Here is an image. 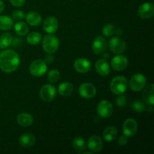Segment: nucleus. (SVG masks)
<instances>
[{
	"label": "nucleus",
	"mask_w": 154,
	"mask_h": 154,
	"mask_svg": "<svg viewBox=\"0 0 154 154\" xmlns=\"http://www.w3.org/2000/svg\"><path fill=\"white\" fill-rule=\"evenodd\" d=\"M20 59L13 50H5L0 53V69L6 73H12L18 69Z\"/></svg>",
	"instance_id": "1"
},
{
	"label": "nucleus",
	"mask_w": 154,
	"mask_h": 154,
	"mask_svg": "<svg viewBox=\"0 0 154 154\" xmlns=\"http://www.w3.org/2000/svg\"><path fill=\"white\" fill-rule=\"evenodd\" d=\"M42 48L47 54H54L60 47L59 38L53 34L45 35L42 39Z\"/></svg>",
	"instance_id": "2"
},
{
	"label": "nucleus",
	"mask_w": 154,
	"mask_h": 154,
	"mask_svg": "<svg viewBox=\"0 0 154 154\" xmlns=\"http://www.w3.org/2000/svg\"><path fill=\"white\" fill-rule=\"evenodd\" d=\"M128 87V81L126 78L122 75L116 76L112 79L110 84L111 92L116 95L123 94L126 92Z\"/></svg>",
	"instance_id": "3"
},
{
	"label": "nucleus",
	"mask_w": 154,
	"mask_h": 154,
	"mask_svg": "<svg viewBox=\"0 0 154 154\" xmlns=\"http://www.w3.org/2000/svg\"><path fill=\"white\" fill-rule=\"evenodd\" d=\"M128 84L132 91L140 92L147 85V78L143 74H135L130 78Z\"/></svg>",
	"instance_id": "4"
},
{
	"label": "nucleus",
	"mask_w": 154,
	"mask_h": 154,
	"mask_svg": "<svg viewBox=\"0 0 154 154\" xmlns=\"http://www.w3.org/2000/svg\"><path fill=\"white\" fill-rule=\"evenodd\" d=\"M48 71V66L45 61L36 60L32 62L29 66V72L34 77H42Z\"/></svg>",
	"instance_id": "5"
},
{
	"label": "nucleus",
	"mask_w": 154,
	"mask_h": 154,
	"mask_svg": "<svg viewBox=\"0 0 154 154\" xmlns=\"http://www.w3.org/2000/svg\"><path fill=\"white\" fill-rule=\"evenodd\" d=\"M39 95L44 102H52L57 96V89L52 84H45L41 88Z\"/></svg>",
	"instance_id": "6"
},
{
	"label": "nucleus",
	"mask_w": 154,
	"mask_h": 154,
	"mask_svg": "<svg viewBox=\"0 0 154 154\" xmlns=\"http://www.w3.org/2000/svg\"><path fill=\"white\" fill-rule=\"evenodd\" d=\"M98 115L102 118H108L111 117L114 111V106L112 103L108 100H102L98 104L97 108Z\"/></svg>",
	"instance_id": "7"
},
{
	"label": "nucleus",
	"mask_w": 154,
	"mask_h": 154,
	"mask_svg": "<svg viewBox=\"0 0 154 154\" xmlns=\"http://www.w3.org/2000/svg\"><path fill=\"white\" fill-rule=\"evenodd\" d=\"M108 46H109L110 51L116 54H123L126 49V42L123 39L120 38V36L114 37L110 39Z\"/></svg>",
	"instance_id": "8"
},
{
	"label": "nucleus",
	"mask_w": 154,
	"mask_h": 154,
	"mask_svg": "<svg viewBox=\"0 0 154 154\" xmlns=\"http://www.w3.org/2000/svg\"><path fill=\"white\" fill-rule=\"evenodd\" d=\"M138 123L133 118H128L123 122L122 130L123 135L127 137H132L138 132Z\"/></svg>",
	"instance_id": "9"
},
{
	"label": "nucleus",
	"mask_w": 154,
	"mask_h": 154,
	"mask_svg": "<svg viewBox=\"0 0 154 154\" xmlns=\"http://www.w3.org/2000/svg\"><path fill=\"white\" fill-rule=\"evenodd\" d=\"M96 92L97 90H96V87L94 84L91 83H84L81 84L78 88L79 95L84 99H92L96 96Z\"/></svg>",
	"instance_id": "10"
},
{
	"label": "nucleus",
	"mask_w": 154,
	"mask_h": 154,
	"mask_svg": "<svg viewBox=\"0 0 154 154\" xmlns=\"http://www.w3.org/2000/svg\"><path fill=\"white\" fill-rule=\"evenodd\" d=\"M129 63L127 57L124 55L118 54L113 57V59L111 61V66L114 71L117 72H121L126 69Z\"/></svg>",
	"instance_id": "11"
},
{
	"label": "nucleus",
	"mask_w": 154,
	"mask_h": 154,
	"mask_svg": "<svg viewBox=\"0 0 154 154\" xmlns=\"http://www.w3.org/2000/svg\"><path fill=\"white\" fill-rule=\"evenodd\" d=\"M138 14L144 20L150 19L154 14V5L153 2H144L139 6Z\"/></svg>",
	"instance_id": "12"
},
{
	"label": "nucleus",
	"mask_w": 154,
	"mask_h": 154,
	"mask_svg": "<svg viewBox=\"0 0 154 154\" xmlns=\"http://www.w3.org/2000/svg\"><path fill=\"white\" fill-rule=\"evenodd\" d=\"M107 48H108V43L107 41L103 36H97L94 39L92 45V50L93 53L97 55H101L105 52Z\"/></svg>",
	"instance_id": "13"
},
{
	"label": "nucleus",
	"mask_w": 154,
	"mask_h": 154,
	"mask_svg": "<svg viewBox=\"0 0 154 154\" xmlns=\"http://www.w3.org/2000/svg\"><path fill=\"white\" fill-rule=\"evenodd\" d=\"M74 69L79 73H87L92 69V64L90 60L81 57L77 59L74 63Z\"/></svg>",
	"instance_id": "14"
},
{
	"label": "nucleus",
	"mask_w": 154,
	"mask_h": 154,
	"mask_svg": "<svg viewBox=\"0 0 154 154\" xmlns=\"http://www.w3.org/2000/svg\"><path fill=\"white\" fill-rule=\"evenodd\" d=\"M59 23L56 17L53 16L48 17L43 23L44 30L48 34H54L58 29Z\"/></svg>",
	"instance_id": "15"
},
{
	"label": "nucleus",
	"mask_w": 154,
	"mask_h": 154,
	"mask_svg": "<svg viewBox=\"0 0 154 154\" xmlns=\"http://www.w3.org/2000/svg\"><path fill=\"white\" fill-rule=\"evenodd\" d=\"M87 146L89 150L91 152L98 153L103 148V141L102 138L98 135H93L89 138Z\"/></svg>",
	"instance_id": "16"
},
{
	"label": "nucleus",
	"mask_w": 154,
	"mask_h": 154,
	"mask_svg": "<svg viewBox=\"0 0 154 154\" xmlns=\"http://www.w3.org/2000/svg\"><path fill=\"white\" fill-rule=\"evenodd\" d=\"M95 69L96 72L101 76H108L111 72V68L108 61L105 59H99L95 64Z\"/></svg>",
	"instance_id": "17"
},
{
	"label": "nucleus",
	"mask_w": 154,
	"mask_h": 154,
	"mask_svg": "<svg viewBox=\"0 0 154 154\" xmlns=\"http://www.w3.org/2000/svg\"><path fill=\"white\" fill-rule=\"evenodd\" d=\"M35 143V137L32 133H24L19 138V144L21 147H28L33 146Z\"/></svg>",
	"instance_id": "18"
},
{
	"label": "nucleus",
	"mask_w": 154,
	"mask_h": 154,
	"mask_svg": "<svg viewBox=\"0 0 154 154\" xmlns=\"http://www.w3.org/2000/svg\"><path fill=\"white\" fill-rule=\"evenodd\" d=\"M153 84H149L148 86L144 87L143 90L144 92L142 93V99L145 103L147 105H152L153 106L154 104V96H153Z\"/></svg>",
	"instance_id": "19"
},
{
	"label": "nucleus",
	"mask_w": 154,
	"mask_h": 154,
	"mask_svg": "<svg viewBox=\"0 0 154 154\" xmlns=\"http://www.w3.org/2000/svg\"><path fill=\"white\" fill-rule=\"evenodd\" d=\"M25 18L27 23L32 26H38L40 25L42 21V18L40 14L35 11L29 12L28 14H25Z\"/></svg>",
	"instance_id": "20"
},
{
	"label": "nucleus",
	"mask_w": 154,
	"mask_h": 154,
	"mask_svg": "<svg viewBox=\"0 0 154 154\" xmlns=\"http://www.w3.org/2000/svg\"><path fill=\"white\" fill-rule=\"evenodd\" d=\"M17 121L23 127H29L33 123V117L28 113H20L17 117Z\"/></svg>",
	"instance_id": "21"
},
{
	"label": "nucleus",
	"mask_w": 154,
	"mask_h": 154,
	"mask_svg": "<svg viewBox=\"0 0 154 154\" xmlns=\"http://www.w3.org/2000/svg\"><path fill=\"white\" fill-rule=\"evenodd\" d=\"M74 92V86L72 83L63 82L59 85L58 93L62 96H69Z\"/></svg>",
	"instance_id": "22"
},
{
	"label": "nucleus",
	"mask_w": 154,
	"mask_h": 154,
	"mask_svg": "<svg viewBox=\"0 0 154 154\" xmlns=\"http://www.w3.org/2000/svg\"><path fill=\"white\" fill-rule=\"evenodd\" d=\"M117 129L114 126H108L103 131V138L107 142L114 141L117 138Z\"/></svg>",
	"instance_id": "23"
},
{
	"label": "nucleus",
	"mask_w": 154,
	"mask_h": 154,
	"mask_svg": "<svg viewBox=\"0 0 154 154\" xmlns=\"http://www.w3.org/2000/svg\"><path fill=\"white\" fill-rule=\"evenodd\" d=\"M14 26V20L11 17L8 15L0 16V30L7 31L11 29Z\"/></svg>",
	"instance_id": "24"
},
{
	"label": "nucleus",
	"mask_w": 154,
	"mask_h": 154,
	"mask_svg": "<svg viewBox=\"0 0 154 154\" xmlns=\"http://www.w3.org/2000/svg\"><path fill=\"white\" fill-rule=\"evenodd\" d=\"M72 146L78 153H83L87 147V143L84 138L81 137H76L72 141Z\"/></svg>",
	"instance_id": "25"
},
{
	"label": "nucleus",
	"mask_w": 154,
	"mask_h": 154,
	"mask_svg": "<svg viewBox=\"0 0 154 154\" xmlns=\"http://www.w3.org/2000/svg\"><path fill=\"white\" fill-rule=\"evenodd\" d=\"M14 31L16 34L19 36H25L29 32V26L26 23L22 22L20 20L19 22L16 23L14 26Z\"/></svg>",
	"instance_id": "26"
},
{
	"label": "nucleus",
	"mask_w": 154,
	"mask_h": 154,
	"mask_svg": "<svg viewBox=\"0 0 154 154\" xmlns=\"http://www.w3.org/2000/svg\"><path fill=\"white\" fill-rule=\"evenodd\" d=\"M13 37L9 32H4L0 35V48L5 49L11 45Z\"/></svg>",
	"instance_id": "27"
},
{
	"label": "nucleus",
	"mask_w": 154,
	"mask_h": 154,
	"mask_svg": "<svg viewBox=\"0 0 154 154\" xmlns=\"http://www.w3.org/2000/svg\"><path fill=\"white\" fill-rule=\"evenodd\" d=\"M42 36L38 32H32L29 33L26 37V42L31 45H37L42 42Z\"/></svg>",
	"instance_id": "28"
},
{
	"label": "nucleus",
	"mask_w": 154,
	"mask_h": 154,
	"mask_svg": "<svg viewBox=\"0 0 154 154\" xmlns=\"http://www.w3.org/2000/svg\"><path fill=\"white\" fill-rule=\"evenodd\" d=\"M48 81H49L51 84H55V83L58 82V81H60V72L56 69H52V70H51L48 72Z\"/></svg>",
	"instance_id": "29"
},
{
	"label": "nucleus",
	"mask_w": 154,
	"mask_h": 154,
	"mask_svg": "<svg viewBox=\"0 0 154 154\" xmlns=\"http://www.w3.org/2000/svg\"><path fill=\"white\" fill-rule=\"evenodd\" d=\"M116 27L113 24H107L102 28V34L106 37H111L115 34Z\"/></svg>",
	"instance_id": "30"
},
{
	"label": "nucleus",
	"mask_w": 154,
	"mask_h": 154,
	"mask_svg": "<svg viewBox=\"0 0 154 154\" xmlns=\"http://www.w3.org/2000/svg\"><path fill=\"white\" fill-rule=\"evenodd\" d=\"M132 109L138 113H143L145 110V105L140 100H135L132 102Z\"/></svg>",
	"instance_id": "31"
},
{
	"label": "nucleus",
	"mask_w": 154,
	"mask_h": 154,
	"mask_svg": "<svg viewBox=\"0 0 154 154\" xmlns=\"http://www.w3.org/2000/svg\"><path fill=\"white\" fill-rule=\"evenodd\" d=\"M126 103H127V99H126V96H123V94L118 95L116 99V105H117V107L123 108V107L126 106Z\"/></svg>",
	"instance_id": "32"
},
{
	"label": "nucleus",
	"mask_w": 154,
	"mask_h": 154,
	"mask_svg": "<svg viewBox=\"0 0 154 154\" xmlns=\"http://www.w3.org/2000/svg\"><path fill=\"white\" fill-rule=\"evenodd\" d=\"M12 17L16 20L20 21L23 19V18H25V14L20 10H15L12 13Z\"/></svg>",
	"instance_id": "33"
},
{
	"label": "nucleus",
	"mask_w": 154,
	"mask_h": 154,
	"mask_svg": "<svg viewBox=\"0 0 154 154\" xmlns=\"http://www.w3.org/2000/svg\"><path fill=\"white\" fill-rule=\"evenodd\" d=\"M12 5L17 8H20L26 2V0H9Z\"/></svg>",
	"instance_id": "34"
},
{
	"label": "nucleus",
	"mask_w": 154,
	"mask_h": 154,
	"mask_svg": "<svg viewBox=\"0 0 154 154\" xmlns=\"http://www.w3.org/2000/svg\"><path fill=\"white\" fill-rule=\"evenodd\" d=\"M128 143V137L126 136L125 135H121V136L119 137L118 138V144L120 146H125Z\"/></svg>",
	"instance_id": "35"
},
{
	"label": "nucleus",
	"mask_w": 154,
	"mask_h": 154,
	"mask_svg": "<svg viewBox=\"0 0 154 154\" xmlns=\"http://www.w3.org/2000/svg\"><path fill=\"white\" fill-rule=\"evenodd\" d=\"M54 61V57L52 55V54H48V56L45 57V63H51Z\"/></svg>",
	"instance_id": "36"
},
{
	"label": "nucleus",
	"mask_w": 154,
	"mask_h": 154,
	"mask_svg": "<svg viewBox=\"0 0 154 154\" xmlns=\"http://www.w3.org/2000/svg\"><path fill=\"white\" fill-rule=\"evenodd\" d=\"M20 43H21V39L18 38H13L11 45H13L14 47H17Z\"/></svg>",
	"instance_id": "37"
},
{
	"label": "nucleus",
	"mask_w": 154,
	"mask_h": 154,
	"mask_svg": "<svg viewBox=\"0 0 154 154\" xmlns=\"http://www.w3.org/2000/svg\"><path fill=\"white\" fill-rule=\"evenodd\" d=\"M5 9V4L2 0H0V14L4 11Z\"/></svg>",
	"instance_id": "38"
},
{
	"label": "nucleus",
	"mask_w": 154,
	"mask_h": 154,
	"mask_svg": "<svg viewBox=\"0 0 154 154\" xmlns=\"http://www.w3.org/2000/svg\"><path fill=\"white\" fill-rule=\"evenodd\" d=\"M115 33H116V34L117 35V36H120V35H121V33H122V31H121V29H120V28H118V29H116V31H115Z\"/></svg>",
	"instance_id": "39"
},
{
	"label": "nucleus",
	"mask_w": 154,
	"mask_h": 154,
	"mask_svg": "<svg viewBox=\"0 0 154 154\" xmlns=\"http://www.w3.org/2000/svg\"><path fill=\"white\" fill-rule=\"evenodd\" d=\"M103 58L104 59H108L109 58V54H108V53H106V54H105V53H103Z\"/></svg>",
	"instance_id": "40"
},
{
	"label": "nucleus",
	"mask_w": 154,
	"mask_h": 154,
	"mask_svg": "<svg viewBox=\"0 0 154 154\" xmlns=\"http://www.w3.org/2000/svg\"><path fill=\"white\" fill-rule=\"evenodd\" d=\"M84 154H92L93 153V152H84Z\"/></svg>",
	"instance_id": "41"
}]
</instances>
